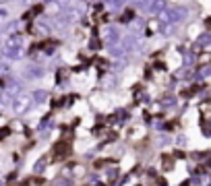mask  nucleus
I'll return each instance as SVG.
<instances>
[{
	"instance_id": "1",
	"label": "nucleus",
	"mask_w": 211,
	"mask_h": 186,
	"mask_svg": "<svg viewBox=\"0 0 211 186\" xmlns=\"http://www.w3.org/2000/svg\"><path fill=\"white\" fill-rule=\"evenodd\" d=\"M122 37H124V35L120 33V27H116V25H108V27L103 29V35H102L103 44L108 46V48H112V46H118L120 41H122Z\"/></svg>"
},
{
	"instance_id": "2",
	"label": "nucleus",
	"mask_w": 211,
	"mask_h": 186,
	"mask_svg": "<svg viewBox=\"0 0 211 186\" xmlns=\"http://www.w3.org/2000/svg\"><path fill=\"white\" fill-rule=\"evenodd\" d=\"M29 103H31V95H19V97H15V101L10 103L13 106V112L15 114H23L27 112V108H29Z\"/></svg>"
},
{
	"instance_id": "3",
	"label": "nucleus",
	"mask_w": 211,
	"mask_h": 186,
	"mask_svg": "<svg viewBox=\"0 0 211 186\" xmlns=\"http://www.w3.org/2000/svg\"><path fill=\"white\" fill-rule=\"evenodd\" d=\"M23 56V46H4L2 48V58L4 60H19Z\"/></svg>"
},
{
	"instance_id": "4",
	"label": "nucleus",
	"mask_w": 211,
	"mask_h": 186,
	"mask_svg": "<svg viewBox=\"0 0 211 186\" xmlns=\"http://www.w3.org/2000/svg\"><path fill=\"white\" fill-rule=\"evenodd\" d=\"M46 74V68L42 64H29L27 68H25V77L27 79H42Z\"/></svg>"
},
{
	"instance_id": "5",
	"label": "nucleus",
	"mask_w": 211,
	"mask_h": 186,
	"mask_svg": "<svg viewBox=\"0 0 211 186\" xmlns=\"http://www.w3.org/2000/svg\"><path fill=\"white\" fill-rule=\"evenodd\" d=\"M164 8H166V0H151L149 6L145 8V13L147 15H162Z\"/></svg>"
},
{
	"instance_id": "6",
	"label": "nucleus",
	"mask_w": 211,
	"mask_h": 186,
	"mask_svg": "<svg viewBox=\"0 0 211 186\" xmlns=\"http://www.w3.org/2000/svg\"><path fill=\"white\" fill-rule=\"evenodd\" d=\"M4 46H23V35L21 33H10L4 39Z\"/></svg>"
},
{
	"instance_id": "7",
	"label": "nucleus",
	"mask_w": 211,
	"mask_h": 186,
	"mask_svg": "<svg viewBox=\"0 0 211 186\" xmlns=\"http://www.w3.org/2000/svg\"><path fill=\"white\" fill-rule=\"evenodd\" d=\"M48 97H50V93H48V91H44V89H37V91L31 93V99H35L37 103H44Z\"/></svg>"
},
{
	"instance_id": "8",
	"label": "nucleus",
	"mask_w": 211,
	"mask_h": 186,
	"mask_svg": "<svg viewBox=\"0 0 211 186\" xmlns=\"http://www.w3.org/2000/svg\"><path fill=\"white\" fill-rule=\"evenodd\" d=\"M21 27H23V23H21V21H10V23L4 27V31L10 35V33H15V31H19Z\"/></svg>"
},
{
	"instance_id": "9",
	"label": "nucleus",
	"mask_w": 211,
	"mask_h": 186,
	"mask_svg": "<svg viewBox=\"0 0 211 186\" xmlns=\"http://www.w3.org/2000/svg\"><path fill=\"white\" fill-rule=\"evenodd\" d=\"M44 170H46V161H44V159H39V161L35 163V170L33 172H35V174H42Z\"/></svg>"
},
{
	"instance_id": "10",
	"label": "nucleus",
	"mask_w": 211,
	"mask_h": 186,
	"mask_svg": "<svg viewBox=\"0 0 211 186\" xmlns=\"http://www.w3.org/2000/svg\"><path fill=\"white\" fill-rule=\"evenodd\" d=\"M8 15H10L8 8H6V6H0V21H6V19H8Z\"/></svg>"
},
{
	"instance_id": "11",
	"label": "nucleus",
	"mask_w": 211,
	"mask_h": 186,
	"mask_svg": "<svg viewBox=\"0 0 211 186\" xmlns=\"http://www.w3.org/2000/svg\"><path fill=\"white\" fill-rule=\"evenodd\" d=\"M85 2H91V0H85Z\"/></svg>"
},
{
	"instance_id": "12",
	"label": "nucleus",
	"mask_w": 211,
	"mask_h": 186,
	"mask_svg": "<svg viewBox=\"0 0 211 186\" xmlns=\"http://www.w3.org/2000/svg\"><path fill=\"white\" fill-rule=\"evenodd\" d=\"M0 186H2V182H0Z\"/></svg>"
}]
</instances>
